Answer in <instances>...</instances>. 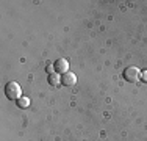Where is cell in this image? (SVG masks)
<instances>
[{"mask_svg":"<svg viewBox=\"0 0 147 141\" xmlns=\"http://www.w3.org/2000/svg\"><path fill=\"white\" fill-rule=\"evenodd\" d=\"M5 94L8 99H19L20 94H22V89H20L19 83L16 82H8L5 86Z\"/></svg>","mask_w":147,"mask_h":141,"instance_id":"cell-1","label":"cell"},{"mask_svg":"<svg viewBox=\"0 0 147 141\" xmlns=\"http://www.w3.org/2000/svg\"><path fill=\"white\" fill-rule=\"evenodd\" d=\"M122 77H124L127 82H136V80L139 79V70L136 69V68H133V66H128V68H125L124 69V72H122Z\"/></svg>","mask_w":147,"mask_h":141,"instance_id":"cell-2","label":"cell"},{"mask_svg":"<svg viewBox=\"0 0 147 141\" xmlns=\"http://www.w3.org/2000/svg\"><path fill=\"white\" fill-rule=\"evenodd\" d=\"M53 69H55V72H58V74H66V72H69V63H67V60L66 58H58L57 61L53 63Z\"/></svg>","mask_w":147,"mask_h":141,"instance_id":"cell-3","label":"cell"},{"mask_svg":"<svg viewBox=\"0 0 147 141\" xmlns=\"http://www.w3.org/2000/svg\"><path fill=\"white\" fill-rule=\"evenodd\" d=\"M61 83L64 85V86H72V85H75V83H77V77H75V74H72V72H66V74H63V77H61Z\"/></svg>","mask_w":147,"mask_h":141,"instance_id":"cell-4","label":"cell"},{"mask_svg":"<svg viewBox=\"0 0 147 141\" xmlns=\"http://www.w3.org/2000/svg\"><path fill=\"white\" fill-rule=\"evenodd\" d=\"M59 82H61V77H59L58 72H50L49 74V83H50L52 86H57V85H59Z\"/></svg>","mask_w":147,"mask_h":141,"instance_id":"cell-5","label":"cell"},{"mask_svg":"<svg viewBox=\"0 0 147 141\" xmlns=\"http://www.w3.org/2000/svg\"><path fill=\"white\" fill-rule=\"evenodd\" d=\"M30 105V99L28 97H19L17 99V107L19 108H27Z\"/></svg>","mask_w":147,"mask_h":141,"instance_id":"cell-6","label":"cell"},{"mask_svg":"<svg viewBox=\"0 0 147 141\" xmlns=\"http://www.w3.org/2000/svg\"><path fill=\"white\" fill-rule=\"evenodd\" d=\"M141 80L142 82H147V70H144V72L141 74Z\"/></svg>","mask_w":147,"mask_h":141,"instance_id":"cell-7","label":"cell"}]
</instances>
